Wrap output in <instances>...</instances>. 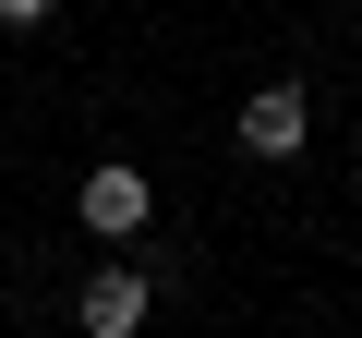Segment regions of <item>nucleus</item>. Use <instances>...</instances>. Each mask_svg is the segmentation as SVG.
<instances>
[{"mask_svg": "<svg viewBox=\"0 0 362 338\" xmlns=\"http://www.w3.org/2000/svg\"><path fill=\"white\" fill-rule=\"evenodd\" d=\"M145 302H157V278H145V266H121V254H109V266H97V278L73 290L85 338H133V326H145Z\"/></svg>", "mask_w": 362, "mask_h": 338, "instance_id": "nucleus-2", "label": "nucleus"}, {"mask_svg": "<svg viewBox=\"0 0 362 338\" xmlns=\"http://www.w3.org/2000/svg\"><path fill=\"white\" fill-rule=\"evenodd\" d=\"M73 218H85L97 242H133V230L157 218V182H145L133 157H97V169H85V194H73Z\"/></svg>", "mask_w": 362, "mask_h": 338, "instance_id": "nucleus-1", "label": "nucleus"}, {"mask_svg": "<svg viewBox=\"0 0 362 338\" xmlns=\"http://www.w3.org/2000/svg\"><path fill=\"white\" fill-rule=\"evenodd\" d=\"M61 13V0H0V25H49Z\"/></svg>", "mask_w": 362, "mask_h": 338, "instance_id": "nucleus-4", "label": "nucleus"}, {"mask_svg": "<svg viewBox=\"0 0 362 338\" xmlns=\"http://www.w3.org/2000/svg\"><path fill=\"white\" fill-rule=\"evenodd\" d=\"M302 133H314L302 85H254L242 97V157H302Z\"/></svg>", "mask_w": 362, "mask_h": 338, "instance_id": "nucleus-3", "label": "nucleus"}, {"mask_svg": "<svg viewBox=\"0 0 362 338\" xmlns=\"http://www.w3.org/2000/svg\"><path fill=\"white\" fill-rule=\"evenodd\" d=\"M350 182H362V157H350Z\"/></svg>", "mask_w": 362, "mask_h": 338, "instance_id": "nucleus-5", "label": "nucleus"}]
</instances>
